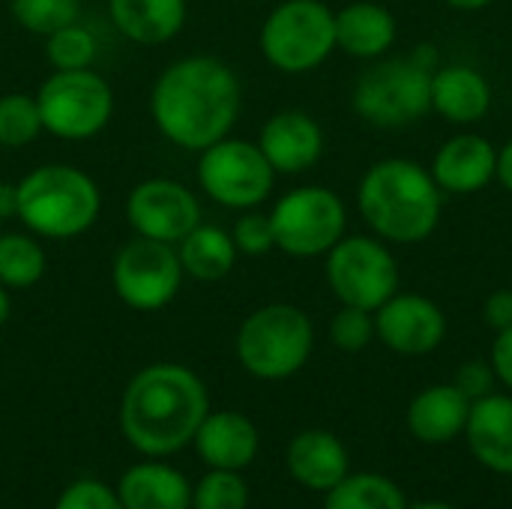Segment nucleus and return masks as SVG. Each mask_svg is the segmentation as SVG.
Masks as SVG:
<instances>
[{
    "label": "nucleus",
    "mask_w": 512,
    "mask_h": 509,
    "mask_svg": "<svg viewBox=\"0 0 512 509\" xmlns=\"http://www.w3.org/2000/svg\"><path fill=\"white\" fill-rule=\"evenodd\" d=\"M243 111V87L237 72L210 54H192L168 63L150 90V120L159 135L186 150L204 147L231 135Z\"/></svg>",
    "instance_id": "nucleus-1"
},
{
    "label": "nucleus",
    "mask_w": 512,
    "mask_h": 509,
    "mask_svg": "<svg viewBox=\"0 0 512 509\" xmlns=\"http://www.w3.org/2000/svg\"><path fill=\"white\" fill-rule=\"evenodd\" d=\"M207 414L210 399L204 381L180 363H153L141 369L120 399V429L144 456H171L183 450Z\"/></svg>",
    "instance_id": "nucleus-2"
},
{
    "label": "nucleus",
    "mask_w": 512,
    "mask_h": 509,
    "mask_svg": "<svg viewBox=\"0 0 512 509\" xmlns=\"http://www.w3.org/2000/svg\"><path fill=\"white\" fill-rule=\"evenodd\" d=\"M357 207L375 237L387 243H420L438 228L444 192L420 162L381 159L363 174Z\"/></svg>",
    "instance_id": "nucleus-3"
},
{
    "label": "nucleus",
    "mask_w": 512,
    "mask_h": 509,
    "mask_svg": "<svg viewBox=\"0 0 512 509\" xmlns=\"http://www.w3.org/2000/svg\"><path fill=\"white\" fill-rule=\"evenodd\" d=\"M102 213L96 180L78 165L45 162L18 180V222L39 240H75Z\"/></svg>",
    "instance_id": "nucleus-4"
},
{
    "label": "nucleus",
    "mask_w": 512,
    "mask_h": 509,
    "mask_svg": "<svg viewBox=\"0 0 512 509\" xmlns=\"http://www.w3.org/2000/svg\"><path fill=\"white\" fill-rule=\"evenodd\" d=\"M441 66L435 45L369 66L354 87V111L378 129H402L432 111V75Z\"/></svg>",
    "instance_id": "nucleus-5"
},
{
    "label": "nucleus",
    "mask_w": 512,
    "mask_h": 509,
    "mask_svg": "<svg viewBox=\"0 0 512 509\" xmlns=\"http://www.w3.org/2000/svg\"><path fill=\"white\" fill-rule=\"evenodd\" d=\"M315 348V327L309 315L291 303H270L255 309L237 330V360L261 381H285L297 375Z\"/></svg>",
    "instance_id": "nucleus-6"
},
{
    "label": "nucleus",
    "mask_w": 512,
    "mask_h": 509,
    "mask_svg": "<svg viewBox=\"0 0 512 509\" xmlns=\"http://www.w3.org/2000/svg\"><path fill=\"white\" fill-rule=\"evenodd\" d=\"M258 45L273 69L312 72L336 48V12L321 0H282L264 18Z\"/></svg>",
    "instance_id": "nucleus-7"
},
{
    "label": "nucleus",
    "mask_w": 512,
    "mask_h": 509,
    "mask_svg": "<svg viewBox=\"0 0 512 509\" xmlns=\"http://www.w3.org/2000/svg\"><path fill=\"white\" fill-rule=\"evenodd\" d=\"M42 132L60 141L96 138L114 117V90L93 69L51 72L33 93Z\"/></svg>",
    "instance_id": "nucleus-8"
},
{
    "label": "nucleus",
    "mask_w": 512,
    "mask_h": 509,
    "mask_svg": "<svg viewBox=\"0 0 512 509\" xmlns=\"http://www.w3.org/2000/svg\"><path fill=\"white\" fill-rule=\"evenodd\" d=\"M198 186L201 192L228 210H255L273 192L276 171L261 153L258 141L231 138L204 147L198 153Z\"/></svg>",
    "instance_id": "nucleus-9"
},
{
    "label": "nucleus",
    "mask_w": 512,
    "mask_h": 509,
    "mask_svg": "<svg viewBox=\"0 0 512 509\" xmlns=\"http://www.w3.org/2000/svg\"><path fill=\"white\" fill-rule=\"evenodd\" d=\"M276 237V249L291 258L327 255L348 228V210L342 198L327 186H297L285 192L267 213Z\"/></svg>",
    "instance_id": "nucleus-10"
},
{
    "label": "nucleus",
    "mask_w": 512,
    "mask_h": 509,
    "mask_svg": "<svg viewBox=\"0 0 512 509\" xmlns=\"http://www.w3.org/2000/svg\"><path fill=\"white\" fill-rule=\"evenodd\" d=\"M324 270L342 306L375 312L399 291V264L381 237H342L327 252Z\"/></svg>",
    "instance_id": "nucleus-11"
},
{
    "label": "nucleus",
    "mask_w": 512,
    "mask_h": 509,
    "mask_svg": "<svg viewBox=\"0 0 512 509\" xmlns=\"http://www.w3.org/2000/svg\"><path fill=\"white\" fill-rule=\"evenodd\" d=\"M186 273L177 258V246L132 237L111 258V288L117 300L135 312L165 309L183 285Z\"/></svg>",
    "instance_id": "nucleus-12"
},
{
    "label": "nucleus",
    "mask_w": 512,
    "mask_h": 509,
    "mask_svg": "<svg viewBox=\"0 0 512 509\" xmlns=\"http://www.w3.org/2000/svg\"><path fill=\"white\" fill-rule=\"evenodd\" d=\"M126 219L138 237L177 246L201 222V201L180 180L147 177L129 189Z\"/></svg>",
    "instance_id": "nucleus-13"
},
{
    "label": "nucleus",
    "mask_w": 512,
    "mask_h": 509,
    "mask_svg": "<svg viewBox=\"0 0 512 509\" xmlns=\"http://www.w3.org/2000/svg\"><path fill=\"white\" fill-rule=\"evenodd\" d=\"M375 336L402 357H426L447 339V318L435 300L396 291L375 309Z\"/></svg>",
    "instance_id": "nucleus-14"
},
{
    "label": "nucleus",
    "mask_w": 512,
    "mask_h": 509,
    "mask_svg": "<svg viewBox=\"0 0 512 509\" xmlns=\"http://www.w3.org/2000/svg\"><path fill=\"white\" fill-rule=\"evenodd\" d=\"M258 147L276 174L294 177L318 165L324 153V132L306 111H279L261 126Z\"/></svg>",
    "instance_id": "nucleus-15"
},
{
    "label": "nucleus",
    "mask_w": 512,
    "mask_h": 509,
    "mask_svg": "<svg viewBox=\"0 0 512 509\" xmlns=\"http://www.w3.org/2000/svg\"><path fill=\"white\" fill-rule=\"evenodd\" d=\"M495 165H498V150L492 147V141L465 132L441 144L429 171L441 186V192L471 195L495 180Z\"/></svg>",
    "instance_id": "nucleus-16"
},
{
    "label": "nucleus",
    "mask_w": 512,
    "mask_h": 509,
    "mask_svg": "<svg viewBox=\"0 0 512 509\" xmlns=\"http://www.w3.org/2000/svg\"><path fill=\"white\" fill-rule=\"evenodd\" d=\"M465 438L471 456L486 471L512 477V396L489 393L471 402Z\"/></svg>",
    "instance_id": "nucleus-17"
},
{
    "label": "nucleus",
    "mask_w": 512,
    "mask_h": 509,
    "mask_svg": "<svg viewBox=\"0 0 512 509\" xmlns=\"http://www.w3.org/2000/svg\"><path fill=\"white\" fill-rule=\"evenodd\" d=\"M471 399L456 384H435L417 393L408 405V432L429 447H441L465 435Z\"/></svg>",
    "instance_id": "nucleus-18"
},
{
    "label": "nucleus",
    "mask_w": 512,
    "mask_h": 509,
    "mask_svg": "<svg viewBox=\"0 0 512 509\" xmlns=\"http://www.w3.org/2000/svg\"><path fill=\"white\" fill-rule=\"evenodd\" d=\"M288 474L309 492H330L336 483H342L351 474V459L345 444L324 429L300 432L288 444Z\"/></svg>",
    "instance_id": "nucleus-19"
},
{
    "label": "nucleus",
    "mask_w": 512,
    "mask_h": 509,
    "mask_svg": "<svg viewBox=\"0 0 512 509\" xmlns=\"http://www.w3.org/2000/svg\"><path fill=\"white\" fill-rule=\"evenodd\" d=\"M192 441L201 459L216 471H243L258 456V429L240 411L207 414Z\"/></svg>",
    "instance_id": "nucleus-20"
},
{
    "label": "nucleus",
    "mask_w": 512,
    "mask_h": 509,
    "mask_svg": "<svg viewBox=\"0 0 512 509\" xmlns=\"http://www.w3.org/2000/svg\"><path fill=\"white\" fill-rule=\"evenodd\" d=\"M108 18L135 45H165L186 27L189 0H108Z\"/></svg>",
    "instance_id": "nucleus-21"
},
{
    "label": "nucleus",
    "mask_w": 512,
    "mask_h": 509,
    "mask_svg": "<svg viewBox=\"0 0 512 509\" xmlns=\"http://www.w3.org/2000/svg\"><path fill=\"white\" fill-rule=\"evenodd\" d=\"M492 108V87L486 75L468 63L438 66L432 75V111L450 123H477Z\"/></svg>",
    "instance_id": "nucleus-22"
},
{
    "label": "nucleus",
    "mask_w": 512,
    "mask_h": 509,
    "mask_svg": "<svg viewBox=\"0 0 512 509\" xmlns=\"http://www.w3.org/2000/svg\"><path fill=\"white\" fill-rule=\"evenodd\" d=\"M396 18L381 3H351L336 12V48L351 57L375 60L384 57L396 42Z\"/></svg>",
    "instance_id": "nucleus-23"
},
{
    "label": "nucleus",
    "mask_w": 512,
    "mask_h": 509,
    "mask_svg": "<svg viewBox=\"0 0 512 509\" xmlns=\"http://www.w3.org/2000/svg\"><path fill=\"white\" fill-rule=\"evenodd\" d=\"M117 498L123 509H189L192 486L168 465H135L120 477Z\"/></svg>",
    "instance_id": "nucleus-24"
},
{
    "label": "nucleus",
    "mask_w": 512,
    "mask_h": 509,
    "mask_svg": "<svg viewBox=\"0 0 512 509\" xmlns=\"http://www.w3.org/2000/svg\"><path fill=\"white\" fill-rule=\"evenodd\" d=\"M237 246L231 240V231L219 225L198 222L180 243H177V258L180 267L189 279L198 282H219L225 279L234 264H237Z\"/></svg>",
    "instance_id": "nucleus-25"
},
{
    "label": "nucleus",
    "mask_w": 512,
    "mask_h": 509,
    "mask_svg": "<svg viewBox=\"0 0 512 509\" xmlns=\"http://www.w3.org/2000/svg\"><path fill=\"white\" fill-rule=\"evenodd\" d=\"M48 270L45 246L30 231L0 234V285L9 291H27L42 282Z\"/></svg>",
    "instance_id": "nucleus-26"
},
{
    "label": "nucleus",
    "mask_w": 512,
    "mask_h": 509,
    "mask_svg": "<svg viewBox=\"0 0 512 509\" xmlns=\"http://www.w3.org/2000/svg\"><path fill=\"white\" fill-rule=\"evenodd\" d=\"M324 509H408V498L390 477L363 471L324 492Z\"/></svg>",
    "instance_id": "nucleus-27"
},
{
    "label": "nucleus",
    "mask_w": 512,
    "mask_h": 509,
    "mask_svg": "<svg viewBox=\"0 0 512 509\" xmlns=\"http://www.w3.org/2000/svg\"><path fill=\"white\" fill-rule=\"evenodd\" d=\"M42 135V114L33 93L9 90L0 96V147L21 150Z\"/></svg>",
    "instance_id": "nucleus-28"
},
{
    "label": "nucleus",
    "mask_w": 512,
    "mask_h": 509,
    "mask_svg": "<svg viewBox=\"0 0 512 509\" xmlns=\"http://www.w3.org/2000/svg\"><path fill=\"white\" fill-rule=\"evenodd\" d=\"M99 54V42L96 36L72 21L60 30H54L51 36H45V60L54 72H72V69H93V60Z\"/></svg>",
    "instance_id": "nucleus-29"
},
{
    "label": "nucleus",
    "mask_w": 512,
    "mask_h": 509,
    "mask_svg": "<svg viewBox=\"0 0 512 509\" xmlns=\"http://www.w3.org/2000/svg\"><path fill=\"white\" fill-rule=\"evenodd\" d=\"M9 12L18 27L33 36H51L54 30L78 21V0H9Z\"/></svg>",
    "instance_id": "nucleus-30"
},
{
    "label": "nucleus",
    "mask_w": 512,
    "mask_h": 509,
    "mask_svg": "<svg viewBox=\"0 0 512 509\" xmlns=\"http://www.w3.org/2000/svg\"><path fill=\"white\" fill-rule=\"evenodd\" d=\"M195 509H246L249 486L237 471H210L192 492Z\"/></svg>",
    "instance_id": "nucleus-31"
},
{
    "label": "nucleus",
    "mask_w": 512,
    "mask_h": 509,
    "mask_svg": "<svg viewBox=\"0 0 512 509\" xmlns=\"http://www.w3.org/2000/svg\"><path fill=\"white\" fill-rule=\"evenodd\" d=\"M375 339V312L357 309V306H342L333 321H330V342L345 351L357 354Z\"/></svg>",
    "instance_id": "nucleus-32"
},
{
    "label": "nucleus",
    "mask_w": 512,
    "mask_h": 509,
    "mask_svg": "<svg viewBox=\"0 0 512 509\" xmlns=\"http://www.w3.org/2000/svg\"><path fill=\"white\" fill-rule=\"evenodd\" d=\"M231 240H234L237 252L249 255V258H258V255H267L276 249L270 216L258 213V210H243V216L231 228Z\"/></svg>",
    "instance_id": "nucleus-33"
},
{
    "label": "nucleus",
    "mask_w": 512,
    "mask_h": 509,
    "mask_svg": "<svg viewBox=\"0 0 512 509\" xmlns=\"http://www.w3.org/2000/svg\"><path fill=\"white\" fill-rule=\"evenodd\" d=\"M54 509H123V504L117 492H111L108 486L96 480H78L63 489Z\"/></svg>",
    "instance_id": "nucleus-34"
},
{
    "label": "nucleus",
    "mask_w": 512,
    "mask_h": 509,
    "mask_svg": "<svg viewBox=\"0 0 512 509\" xmlns=\"http://www.w3.org/2000/svg\"><path fill=\"white\" fill-rule=\"evenodd\" d=\"M495 381H498V375H495L492 363H486V360H468V363L459 366L453 384H456L471 402H477V399L495 393Z\"/></svg>",
    "instance_id": "nucleus-35"
},
{
    "label": "nucleus",
    "mask_w": 512,
    "mask_h": 509,
    "mask_svg": "<svg viewBox=\"0 0 512 509\" xmlns=\"http://www.w3.org/2000/svg\"><path fill=\"white\" fill-rule=\"evenodd\" d=\"M483 321L492 327V330H507L512 327V291L510 288H501L495 294L486 297L483 303Z\"/></svg>",
    "instance_id": "nucleus-36"
},
{
    "label": "nucleus",
    "mask_w": 512,
    "mask_h": 509,
    "mask_svg": "<svg viewBox=\"0 0 512 509\" xmlns=\"http://www.w3.org/2000/svg\"><path fill=\"white\" fill-rule=\"evenodd\" d=\"M489 363H492L498 381H501L507 390H512V327L498 333V339H495V345H492V360H489Z\"/></svg>",
    "instance_id": "nucleus-37"
},
{
    "label": "nucleus",
    "mask_w": 512,
    "mask_h": 509,
    "mask_svg": "<svg viewBox=\"0 0 512 509\" xmlns=\"http://www.w3.org/2000/svg\"><path fill=\"white\" fill-rule=\"evenodd\" d=\"M18 219V183H0V222Z\"/></svg>",
    "instance_id": "nucleus-38"
},
{
    "label": "nucleus",
    "mask_w": 512,
    "mask_h": 509,
    "mask_svg": "<svg viewBox=\"0 0 512 509\" xmlns=\"http://www.w3.org/2000/svg\"><path fill=\"white\" fill-rule=\"evenodd\" d=\"M495 177L501 180L504 189L512 192V138L498 150V165H495Z\"/></svg>",
    "instance_id": "nucleus-39"
},
{
    "label": "nucleus",
    "mask_w": 512,
    "mask_h": 509,
    "mask_svg": "<svg viewBox=\"0 0 512 509\" xmlns=\"http://www.w3.org/2000/svg\"><path fill=\"white\" fill-rule=\"evenodd\" d=\"M447 6H453V9H459V12H480V9H486L492 0H444Z\"/></svg>",
    "instance_id": "nucleus-40"
},
{
    "label": "nucleus",
    "mask_w": 512,
    "mask_h": 509,
    "mask_svg": "<svg viewBox=\"0 0 512 509\" xmlns=\"http://www.w3.org/2000/svg\"><path fill=\"white\" fill-rule=\"evenodd\" d=\"M9 315H12V297H9V288L0 285V327L9 321Z\"/></svg>",
    "instance_id": "nucleus-41"
},
{
    "label": "nucleus",
    "mask_w": 512,
    "mask_h": 509,
    "mask_svg": "<svg viewBox=\"0 0 512 509\" xmlns=\"http://www.w3.org/2000/svg\"><path fill=\"white\" fill-rule=\"evenodd\" d=\"M408 509H456L453 504H444V501H423V504H417V507H408Z\"/></svg>",
    "instance_id": "nucleus-42"
},
{
    "label": "nucleus",
    "mask_w": 512,
    "mask_h": 509,
    "mask_svg": "<svg viewBox=\"0 0 512 509\" xmlns=\"http://www.w3.org/2000/svg\"><path fill=\"white\" fill-rule=\"evenodd\" d=\"M0 234H3V222H0Z\"/></svg>",
    "instance_id": "nucleus-43"
}]
</instances>
